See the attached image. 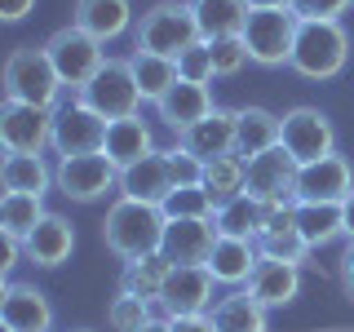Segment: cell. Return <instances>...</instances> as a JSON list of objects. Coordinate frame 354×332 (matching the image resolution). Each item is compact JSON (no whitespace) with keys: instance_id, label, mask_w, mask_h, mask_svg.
<instances>
[{"instance_id":"obj_40","label":"cell","mask_w":354,"mask_h":332,"mask_svg":"<svg viewBox=\"0 0 354 332\" xmlns=\"http://www.w3.org/2000/svg\"><path fill=\"white\" fill-rule=\"evenodd\" d=\"M177 71H182V80H195V84H213V53H208V40H199L195 49H186L182 58H177Z\"/></svg>"},{"instance_id":"obj_44","label":"cell","mask_w":354,"mask_h":332,"mask_svg":"<svg viewBox=\"0 0 354 332\" xmlns=\"http://www.w3.org/2000/svg\"><path fill=\"white\" fill-rule=\"evenodd\" d=\"M173 332H217V328L208 315H182V319H173Z\"/></svg>"},{"instance_id":"obj_8","label":"cell","mask_w":354,"mask_h":332,"mask_svg":"<svg viewBox=\"0 0 354 332\" xmlns=\"http://www.w3.org/2000/svg\"><path fill=\"white\" fill-rule=\"evenodd\" d=\"M106 129H111V120H102L84 98H71V102H62L53 111V151H58V160L93 155L106 147Z\"/></svg>"},{"instance_id":"obj_47","label":"cell","mask_w":354,"mask_h":332,"mask_svg":"<svg viewBox=\"0 0 354 332\" xmlns=\"http://www.w3.org/2000/svg\"><path fill=\"white\" fill-rule=\"evenodd\" d=\"M248 9H292V0H243Z\"/></svg>"},{"instance_id":"obj_49","label":"cell","mask_w":354,"mask_h":332,"mask_svg":"<svg viewBox=\"0 0 354 332\" xmlns=\"http://www.w3.org/2000/svg\"><path fill=\"white\" fill-rule=\"evenodd\" d=\"M80 332H88V328H80Z\"/></svg>"},{"instance_id":"obj_9","label":"cell","mask_w":354,"mask_h":332,"mask_svg":"<svg viewBox=\"0 0 354 332\" xmlns=\"http://www.w3.org/2000/svg\"><path fill=\"white\" fill-rule=\"evenodd\" d=\"M53 186H58L66 199H75V204H93V199H102L106 191H120V169L102 151L66 155V160H58V169H53Z\"/></svg>"},{"instance_id":"obj_19","label":"cell","mask_w":354,"mask_h":332,"mask_svg":"<svg viewBox=\"0 0 354 332\" xmlns=\"http://www.w3.org/2000/svg\"><path fill=\"white\" fill-rule=\"evenodd\" d=\"M155 111H160V120H164V124H169L173 133H186L191 124H199L204 116H213L217 102H213V93H208V84L177 80L169 93L155 102Z\"/></svg>"},{"instance_id":"obj_39","label":"cell","mask_w":354,"mask_h":332,"mask_svg":"<svg viewBox=\"0 0 354 332\" xmlns=\"http://www.w3.org/2000/svg\"><path fill=\"white\" fill-rule=\"evenodd\" d=\"M164 155H169L173 186H204V160H199V155H191L182 142H177V147H169Z\"/></svg>"},{"instance_id":"obj_42","label":"cell","mask_w":354,"mask_h":332,"mask_svg":"<svg viewBox=\"0 0 354 332\" xmlns=\"http://www.w3.org/2000/svg\"><path fill=\"white\" fill-rule=\"evenodd\" d=\"M337 279L346 288V297L354 302V243H346V252H341V266H337Z\"/></svg>"},{"instance_id":"obj_5","label":"cell","mask_w":354,"mask_h":332,"mask_svg":"<svg viewBox=\"0 0 354 332\" xmlns=\"http://www.w3.org/2000/svg\"><path fill=\"white\" fill-rule=\"evenodd\" d=\"M44 49H49V62L53 71H58L62 89H71L75 98L84 93V84L93 80L97 71H102L106 53H102V40H93L88 31H80L75 22H66V27H58L49 40H44Z\"/></svg>"},{"instance_id":"obj_37","label":"cell","mask_w":354,"mask_h":332,"mask_svg":"<svg viewBox=\"0 0 354 332\" xmlns=\"http://www.w3.org/2000/svg\"><path fill=\"white\" fill-rule=\"evenodd\" d=\"M151 302H142V297H129V293H120L115 302L106 306V324L115 328V332H142L151 324Z\"/></svg>"},{"instance_id":"obj_26","label":"cell","mask_w":354,"mask_h":332,"mask_svg":"<svg viewBox=\"0 0 354 332\" xmlns=\"http://www.w3.org/2000/svg\"><path fill=\"white\" fill-rule=\"evenodd\" d=\"M248 293L257 297L266 310H279L288 302H297V293H301V266H288V261H266L252 270L248 279Z\"/></svg>"},{"instance_id":"obj_45","label":"cell","mask_w":354,"mask_h":332,"mask_svg":"<svg viewBox=\"0 0 354 332\" xmlns=\"http://www.w3.org/2000/svg\"><path fill=\"white\" fill-rule=\"evenodd\" d=\"M18 252H22V239H9L5 235V261H0V270H5V275H9V266L18 261Z\"/></svg>"},{"instance_id":"obj_4","label":"cell","mask_w":354,"mask_h":332,"mask_svg":"<svg viewBox=\"0 0 354 332\" xmlns=\"http://www.w3.org/2000/svg\"><path fill=\"white\" fill-rule=\"evenodd\" d=\"M350 62V36L341 22H301L297 31V49H292V71L306 80H332L341 75Z\"/></svg>"},{"instance_id":"obj_14","label":"cell","mask_w":354,"mask_h":332,"mask_svg":"<svg viewBox=\"0 0 354 332\" xmlns=\"http://www.w3.org/2000/svg\"><path fill=\"white\" fill-rule=\"evenodd\" d=\"M350 191H354V169L341 151L315 164H301V173H297V199H310V204H346Z\"/></svg>"},{"instance_id":"obj_17","label":"cell","mask_w":354,"mask_h":332,"mask_svg":"<svg viewBox=\"0 0 354 332\" xmlns=\"http://www.w3.org/2000/svg\"><path fill=\"white\" fill-rule=\"evenodd\" d=\"M213 243H217V226H213V217H204V221H186V217H177L164 226V257H169L173 266H204L208 261V252H213Z\"/></svg>"},{"instance_id":"obj_33","label":"cell","mask_w":354,"mask_h":332,"mask_svg":"<svg viewBox=\"0 0 354 332\" xmlns=\"http://www.w3.org/2000/svg\"><path fill=\"white\" fill-rule=\"evenodd\" d=\"M204 191L213 195V204H230L235 195L248 191V160L243 155H217V160H208L204 164Z\"/></svg>"},{"instance_id":"obj_20","label":"cell","mask_w":354,"mask_h":332,"mask_svg":"<svg viewBox=\"0 0 354 332\" xmlns=\"http://www.w3.org/2000/svg\"><path fill=\"white\" fill-rule=\"evenodd\" d=\"M235 120H239V111L217 107L213 116H204L199 124H191L186 133H177V142L208 164V160H217V155H230V151H235Z\"/></svg>"},{"instance_id":"obj_12","label":"cell","mask_w":354,"mask_h":332,"mask_svg":"<svg viewBox=\"0 0 354 332\" xmlns=\"http://www.w3.org/2000/svg\"><path fill=\"white\" fill-rule=\"evenodd\" d=\"M297 173H301V164L283 147L252 155L248 160V195L266 199L270 208H292L297 204Z\"/></svg>"},{"instance_id":"obj_18","label":"cell","mask_w":354,"mask_h":332,"mask_svg":"<svg viewBox=\"0 0 354 332\" xmlns=\"http://www.w3.org/2000/svg\"><path fill=\"white\" fill-rule=\"evenodd\" d=\"M71 248H75V226L62 213H44V221L22 239V257H27L31 266H40V270L62 266L66 257H71Z\"/></svg>"},{"instance_id":"obj_23","label":"cell","mask_w":354,"mask_h":332,"mask_svg":"<svg viewBox=\"0 0 354 332\" xmlns=\"http://www.w3.org/2000/svg\"><path fill=\"white\" fill-rule=\"evenodd\" d=\"M257 248H261L266 261H288V266H306V257L315 252L301 239V230H297L292 208H274L270 221H266V230L257 235Z\"/></svg>"},{"instance_id":"obj_35","label":"cell","mask_w":354,"mask_h":332,"mask_svg":"<svg viewBox=\"0 0 354 332\" xmlns=\"http://www.w3.org/2000/svg\"><path fill=\"white\" fill-rule=\"evenodd\" d=\"M44 199L40 195H14L5 191V199H0V230H5L9 239H27L31 230L44 221Z\"/></svg>"},{"instance_id":"obj_2","label":"cell","mask_w":354,"mask_h":332,"mask_svg":"<svg viewBox=\"0 0 354 332\" xmlns=\"http://www.w3.org/2000/svg\"><path fill=\"white\" fill-rule=\"evenodd\" d=\"M133 40H138V49L177 62L186 49H195L204 36H199V22H195V14H191L186 0H160V5H151L147 14L138 18Z\"/></svg>"},{"instance_id":"obj_7","label":"cell","mask_w":354,"mask_h":332,"mask_svg":"<svg viewBox=\"0 0 354 332\" xmlns=\"http://www.w3.org/2000/svg\"><path fill=\"white\" fill-rule=\"evenodd\" d=\"M80 98L102 120H129V116H138L142 102H147V98H142V89H138V75H133V62L129 58H106L102 71L84 84Z\"/></svg>"},{"instance_id":"obj_34","label":"cell","mask_w":354,"mask_h":332,"mask_svg":"<svg viewBox=\"0 0 354 332\" xmlns=\"http://www.w3.org/2000/svg\"><path fill=\"white\" fill-rule=\"evenodd\" d=\"M129 62H133V75H138V89H142V98H147V102H160V98L169 93L177 80H182L177 62H173V58H160V53L133 49Z\"/></svg>"},{"instance_id":"obj_16","label":"cell","mask_w":354,"mask_h":332,"mask_svg":"<svg viewBox=\"0 0 354 332\" xmlns=\"http://www.w3.org/2000/svg\"><path fill=\"white\" fill-rule=\"evenodd\" d=\"M208 275L226 288H248L252 270L261 266V248L257 239H235V235H217L213 252H208Z\"/></svg>"},{"instance_id":"obj_29","label":"cell","mask_w":354,"mask_h":332,"mask_svg":"<svg viewBox=\"0 0 354 332\" xmlns=\"http://www.w3.org/2000/svg\"><path fill=\"white\" fill-rule=\"evenodd\" d=\"M191 14L199 22V36L204 40H226V36H243V22L252 9L243 0H186Z\"/></svg>"},{"instance_id":"obj_21","label":"cell","mask_w":354,"mask_h":332,"mask_svg":"<svg viewBox=\"0 0 354 332\" xmlns=\"http://www.w3.org/2000/svg\"><path fill=\"white\" fill-rule=\"evenodd\" d=\"M120 195L129 199H142V204H164L173 195V173H169V155L164 151H151L147 160L129 164L120 173Z\"/></svg>"},{"instance_id":"obj_36","label":"cell","mask_w":354,"mask_h":332,"mask_svg":"<svg viewBox=\"0 0 354 332\" xmlns=\"http://www.w3.org/2000/svg\"><path fill=\"white\" fill-rule=\"evenodd\" d=\"M164 217L177 221V217H186V221H204V217H213L217 213V204H213V195L204 191V186H173V195L164 199Z\"/></svg>"},{"instance_id":"obj_38","label":"cell","mask_w":354,"mask_h":332,"mask_svg":"<svg viewBox=\"0 0 354 332\" xmlns=\"http://www.w3.org/2000/svg\"><path fill=\"white\" fill-rule=\"evenodd\" d=\"M208 53H213V71H217V75H235V71H243V62H252V58H248V44H243V36L208 40Z\"/></svg>"},{"instance_id":"obj_27","label":"cell","mask_w":354,"mask_h":332,"mask_svg":"<svg viewBox=\"0 0 354 332\" xmlns=\"http://www.w3.org/2000/svg\"><path fill=\"white\" fill-rule=\"evenodd\" d=\"M274 208L266 204V199L257 195H235L230 204H221L217 213H213V226H217V235H235V239H257L261 230H266V221H270Z\"/></svg>"},{"instance_id":"obj_15","label":"cell","mask_w":354,"mask_h":332,"mask_svg":"<svg viewBox=\"0 0 354 332\" xmlns=\"http://www.w3.org/2000/svg\"><path fill=\"white\" fill-rule=\"evenodd\" d=\"M0 324L5 332H53V306L36 284L9 279L0 293Z\"/></svg>"},{"instance_id":"obj_10","label":"cell","mask_w":354,"mask_h":332,"mask_svg":"<svg viewBox=\"0 0 354 332\" xmlns=\"http://www.w3.org/2000/svg\"><path fill=\"white\" fill-rule=\"evenodd\" d=\"M279 147L292 155L297 164H315L337 151V129L319 107H292L283 111V138Z\"/></svg>"},{"instance_id":"obj_48","label":"cell","mask_w":354,"mask_h":332,"mask_svg":"<svg viewBox=\"0 0 354 332\" xmlns=\"http://www.w3.org/2000/svg\"><path fill=\"white\" fill-rule=\"evenodd\" d=\"M142 332H173V319H169V315H155V319H151V324L142 328Z\"/></svg>"},{"instance_id":"obj_41","label":"cell","mask_w":354,"mask_h":332,"mask_svg":"<svg viewBox=\"0 0 354 332\" xmlns=\"http://www.w3.org/2000/svg\"><path fill=\"white\" fill-rule=\"evenodd\" d=\"M354 0H292V14L301 22H341Z\"/></svg>"},{"instance_id":"obj_31","label":"cell","mask_w":354,"mask_h":332,"mask_svg":"<svg viewBox=\"0 0 354 332\" xmlns=\"http://www.w3.org/2000/svg\"><path fill=\"white\" fill-rule=\"evenodd\" d=\"M173 275V261L164 252H151V257H138V261H124V275H120V293L129 297H142V302L160 306L164 297V284Z\"/></svg>"},{"instance_id":"obj_25","label":"cell","mask_w":354,"mask_h":332,"mask_svg":"<svg viewBox=\"0 0 354 332\" xmlns=\"http://www.w3.org/2000/svg\"><path fill=\"white\" fill-rule=\"evenodd\" d=\"M283 138V116L266 107H239V120H235V155L252 160V155H266L274 151Z\"/></svg>"},{"instance_id":"obj_3","label":"cell","mask_w":354,"mask_h":332,"mask_svg":"<svg viewBox=\"0 0 354 332\" xmlns=\"http://www.w3.org/2000/svg\"><path fill=\"white\" fill-rule=\"evenodd\" d=\"M58 93H62V80L49 62V49L44 44H18L5 62V98L58 111Z\"/></svg>"},{"instance_id":"obj_1","label":"cell","mask_w":354,"mask_h":332,"mask_svg":"<svg viewBox=\"0 0 354 332\" xmlns=\"http://www.w3.org/2000/svg\"><path fill=\"white\" fill-rule=\"evenodd\" d=\"M164 226H169V217H164L160 204H142V199L120 195L106 208L102 239L120 261H138V257H151V252L164 248Z\"/></svg>"},{"instance_id":"obj_22","label":"cell","mask_w":354,"mask_h":332,"mask_svg":"<svg viewBox=\"0 0 354 332\" xmlns=\"http://www.w3.org/2000/svg\"><path fill=\"white\" fill-rule=\"evenodd\" d=\"M71 22L80 31H88L93 40H120L124 31H133L138 22H133V5L129 0H75V14Z\"/></svg>"},{"instance_id":"obj_28","label":"cell","mask_w":354,"mask_h":332,"mask_svg":"<svg viewBox=\"0 0 354 332\" xmlns=\"http://www.w3.org/2000/svg\"><path fill=\"white\" fill-rule=\"evenodd\" d=\"M208 319H213L217 332H270L266 306L248 293V288H235V293L217 297V306L208 310Z\"/></svg>"},{"instance_id":"obj_32","label":"cell","mask_w":354,"mask_h":332,"mask_svg":"<svg viewBox=\"0 0 354 332\" xmlns=\"http://www.w3.org/2000/svg\"><path fill=\"white\" fill-rule=\"evenodd\" d=\"M0 182H5V191L14 195H40L53 186V169L44 164V155H14L5 151V160H0Z\"/></svg>"},{"instance_id":"obj_30","label":"cell","mask_w":354,"mask_h":332,"mask_svg":"<svg viewBox=\"0 0 354 332\" xmlns=\"http://www.w3.org/2000/svg\"><path fill=\"white\" fill-rule=\"evenodd\" d=\"M297 230L310 248H328L332 239H346V213L341 204H310V199H297L292 204Z\"/></svg>"},{"instance_id":"obj_43","label":"cell","mask_w":354,"mask_h":332,"mask_svg":"<svg viewBox=\"0 0 354 332\" xmlns=\"http://www.w3.org/2000/svg\"><path fill=\"white\" fill-rule=\"evenodd\" d=\"M31 9H36V0H0V18L5 22H22Z\"/></svg>"},{"instance_id":"obj_13","label":"cell","mask_w":354,"mask_h":332,"mask_svg":"<svg viewBox=\"0 0 354 332\" xmlns=\"http://www.w3.org/2000/svg\"><path fill=\"white\" fill-rule=\"evenodd\" d=\"M213 288H217V279L208 275V266H173L169 284H164V297H160V310L169 319L208 315V310L217 306Z\"/></svg>"},{"instance_id":"obj_46","label":"cell","mask_w":354,"mask_h":332,"mask_svg":"<svg viewBox=\"0 0 354 332\" xmlns=\"http://www.w3.org/2000/svg\"><path fill=\"white\" fill-rule=\"evenodd\" d=\"M341 213H346V239L354 243V191H350V199L341 204Z\"/></svg>"},{"instance_id":"obj_24","label":"cell","mask_w":354,"mask_h":332,"mask_svg":"<svg viewBox=\"0 0 354 332\" xmlns=\"http://www.w3.org/2000/svg\"><path fill=\"white\" fill-rule=\"evenodd\" d=\"M151 151H160V147H155V133H151V124H147L142 116H129V120H111L102 155H106L111 164H115L120 173H124L129 164L147 160Z\"/></svg>"},{"instance_id":"obj_6","label":"cell","mask_w":354,"mask_h":332,"mask_svg":"<svg viewBox=\"0 0 354 332\" xmlns=\"http://www.w3.org/2000/svg\"><path fill=\"white\" fill-rule=\"evenodd\" d=\"M297 31H301V18L292 9H252L243 22L248 58L257 66H288L297 49Z\"/></svg>"},{"instance_id":"obj_11","label":"cell","mask_w":354,"mask_h":332,"mask_svg":"<svg viewBox=\"0 0 354 332\" xmlns=\"http://www.w3.org/2000/svg\"><path fill=\"white\" fill-rule=\"evenodd\" d=\"M0 142L14 155H44V147H53V111L5 98V107H0Z\"/></svg>"}]
</instances>
